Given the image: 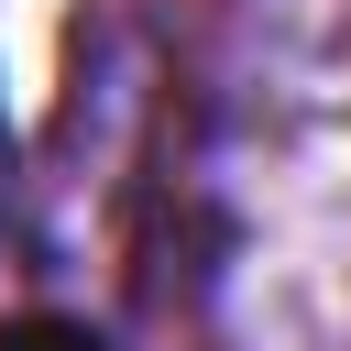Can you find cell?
Segmentation results:
<instances>
[{"mask_svg": "<svg viewBox=\"0 0 351 351\" xmlns=\"http://www.w3.org/2000/svg\"><path fill=\"white\" fill-rule=\"evenodd\" d=\"M176 296L219 351H351V0H241L165 165Z\"/></svg>", "mask_w": 351, "mask_h": 351, "instance_id": "obj_1", "label": "cell"}, {"mask_svg": "<svg viewBox=\"0 0 351 351\" xmlns=\"http://www.w3.org/2000/svg\"><path fill=\"white\" fill-rule=\"evenodd\" d=\"M0 351H110L88 318H55V307H22V318H0Z\"/></svg>", "mask_w": 351, "mask_h": 351, "instance_id": "obj_2", "label": "cell"}, {"mask_svg": "<svg viewBox=\"0 0 351 351\" xmlns=\"http://www.w3.org/2000/svg\"><path fill=\"white\" fill-rule=\"evenodd\" d=\"M11 186H22V165H11V121H0V230H11Z\"/></svg>", "mask_w": 351, "mask_h": 351, "instance_id": "obj_3", "label": "cell"}]
</instances>
